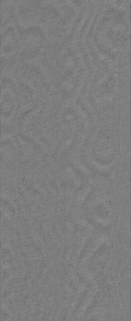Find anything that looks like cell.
Returning a JSON list of instances; mask_svg holds the SVG:
<instances>
[{"label":"cell","mask_w":131,"mask_h":321,"mask_svg":"<svg viewBox=\"0 0 131 321\" xmlns=\"http://www.w3.org/2000/svg\"><path fill=\"white\" fill-rule=\"evenodd\" d=\"M15 110V103L13 91L9 88H5L1 91V120L7 122L12 118Z\"/></svg>","instance_id":"6da1fadb"}]
</instances>
